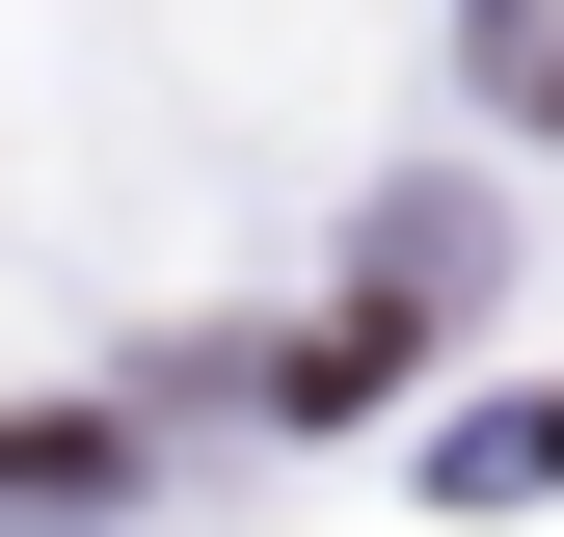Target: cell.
<instances>
[{
  "label": "cell",
  "instance_id": "1",
  "mask_svg": "<svg viewBox=\"0 0 564 537\" xmlns=\"http://www.w3.org/2000/svg\"><path fill=\"white\" fill-rule=\"evenodd\" d=\"M0 511H134V430L108 403H0Z\"/></svg>",
  "mask_w": 564,
  "mask_h": 537
}]
</instances>
